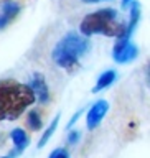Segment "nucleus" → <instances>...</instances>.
<instances>
[{
  "instance_id": "5",
  "label": "nucleus",
  "mask_w": 150,
  "mask_h": 158,
  "mask_svg": "<svg viewBox=\"0 0 150 158\" xmlns=\"http://www.w3.org/2000/svg\"><path fill=\"white\" fill-rule=\"evenodd\" d=\"M107 110H109V104H107V101H104V99L94 102L92 106L89 107L88 115H86V125H88L89 130H94L96 127H99V123L102 122V118L107 114Z\"/></svg>"
},
{
  "instance_id": "11",
  "label": "nucleus",
  "mask_w": 150,
  "mask_h": 158,
  "mask_svg": "<svg viewBox=\"0 0 150 158\" xmlns=\"http://www.w3.org/2000/svg\"><path fill=\"white\" fill-rule=\"evenodd\" d=\"M58 123H59V114H58L56 117H54V120H53V122L48 125V128H46V130L43 132V135H41V138H40V142H38V148H41V147H45V145H46V142L49 140V137H51V135H53V132L56 130Z\"/></svg>"
},
{
  "instance_id": "18",
  "label": "nucleus",
  "mask_w": 150,
  "mask_h": 158,
  "mask_svg": "<svg viewBox=\"0 0 150 158\" xmlns=\"http://www.w3.org/2000/svg\"><path fill=\"white\" fill-rule=\"evenodd\" d=\"M86 3H94V2H102V0H84Z\"/></svg>"
},
{
  "instance_id": "19",
  "label": "nucleus",
  "mask_w": 150,
  "mask_h": 158,
  "mask_svg": "<svg viewBox=\"0 0 150 158\" xmlns=\"http://www.w3.org/2000/svg\"><path fill=\"white\" fill-rule=\"evenodd\" d=\"M2 158H10V156H2Z\"/></svg>"
},
{
  "instance_id": "1",
  "label": "nucleus",
  "mask_w": 150,
  "mask_h": 158,
  "mask_svg": "<svg viewBox=\"0 0 150 158\" xmlns=\"http://www.w3.org/2000/svg\"><path fill=\"white\" fill-rule=\"evenodd\" d=\"M36 101L32 86L15 79L0 81V120H15Z\"/></svg>"
},
{
  "instance_id": "3",
  "label": "nucleus",
  "mask_w": 150,
  "mask_h": 158,
  "mask_svg": "<svg viewBox=\"0 0 150 158\" xmlns=\"http://www.w3.org/2000/svg\"><path fill=\"white\" fill-rule=\"evenodd\" d=\"M89 49V41L78 33H68L53 48V61L64 69H76L79 58Z\"/></svg>"
},
{
  "instance_id": "4",
  "label": "nucleus",
  "mask_w": 150,
  "mask_h": 158,
  "mask_svg": "<svg viewBox=\"0 0 150 158\" xmlns=\"http://www.w3.org/2000/svg\"><path fill=\"white\" fill-rule=\"evenodd\" d=\"M137 54H139V49H137V46L134 43H131V40L119 38L116 46H114L112 58H114L116 63L124 64V63H131L132 59H135Z\"/></svg>"
},
{
  "instance_id": "8",
  "label": "nucleus",
  "mask_w": 150,
  "mask_h": 158,
  "mask_svg": "<svg viewBox=\"0 0 150 158\" xmlns=\"http://www.w3.org/2000/svg\"><path fill=\"white\" fill-rule=\"evenodd\" d=\"M139 20H140V5L139 2L134 0L132 2V7H131V18H129V23H127V31H126V36H122L124 40H131L134 30H135Z\"/></svg>"
},
{
  "instance_id": "12",
  "label": "nucleus",
  "mask_w": 150,
  "mask_h": 158,
  "mask_svg": "<svg viewBox=\"0 0 150 158\" xmlns=\"http://www.w3.org/2000/svg\"><path fill=\"white\" fill-rule=\"evenodd\" d=\"M41 115H40L38 110H30L28 112V118H27V125L32 128V130H40L41 128Z\"/></svg>"
},
{
  "instance_id": "16",
  "label": "nucleus",
  "mask_w": 150,
  "mask_h": 158,
  "mask_svg": "<svg viewBox=\"0 0 150 158\" xmlns=\"http://www.w3.org/2000/svg\"><path fill=\"white\" fill-rule=\"evenodd\" d=\"M145 79H147V84L150 86V63H148V66L145 69Z\"/></svg>"
},
{
  "instance_id": "9",
  "label": "nucleus",
  "mask_w": 150,
  "mask_h": 158,
  "mask_svg": "<svg viewBox=\"0 0 150 158\" xmlns=\"http://www.w3.org/2000/svg\"><path fill=\"white\" fill-rule=\"evenodd\" d=\"M117 77V73L114 71V69H107V71H104L101 76L97 77V82H96V87L92 89V92H99V91H104V89H107L109 86H112L114 81H116Z\"/></svg>"
},
{
  "instance_id": "17",
  "label": "nucleus",
  "mask_w": 150,
  "mask_h": 158,
  "mask_svg": "<svg viewBox=\"0 0 150 158\" xmlns=\"http://www.w3.org/2000/svg\"><path fill=\"white\" fill-rule=\"evenodd\" d=\"M134 0H122V7H127L129 3H132Z\"/></svg>"
},
{
  "instance_id": "14",
  "label": "nucleus",
  "mask_w": 150,
  "mask_h": 158,
  "mask_svg": "<svg viewBox=\"0 0 150 158\" xmlns=\"http://www.w3.org/2000/svg\"><path fill=\"white\" fill-rule=\"evenodd\" d=\"M49 158H69V155H68V152L64 150V148H56L54 152H51Z\"/></svg>"
},
{
  "instance_id": "7",
  "label": "nucleus",
  "mask_w": 150,
  "mask_h": 158,
  "mask_svg": "<svg viewBox=\"0 0 150 158\" xmlns=\"http://www.w3.org/2000/svg\"><path fill=\"white\" fill-rule=\"evenodd\" d=\"M30 86H32L35 96H36V99L41 104H46L49 101V89L46 86V81H45V77L41 76V74H33V79L32 82H30Z\"/></svg>"
},
{
  "instance_id": "10",
  "label": "nucleus",
  "mask_w": 150,
  "mask_h": 158,
  "mask_svg": "<svg viewBox=\"0 0 150 158\" xmlns=\"http://www.w3.org/2000/svg\"><path fill=\"white\" fill-rule=\"evenodd\" d=\"M10 138H12V142L15 145V150H17L18 153L23 152L25 148H27L28 142H30L27 132H25L23 128H13V130L10 132Z\"/></svg>"
},
{
  "instance_id": "6",
  "label": "nucleus",
  "mask_w": 150,
  "mask_h": 158,
  "mask_svg": "<svg viewBox=\"0 0 150 158\" xmlns=\"http://www.w3.org/2000/svg\"><path fill=\"white\" fill-rule=\"evenodd\" d=\"M20 12V5L15 0H5L2 3V10H0V30H3L7 25H10L17 18Z\"/></svg>"
},
{
  "instance_id": "2",
  "label": "nucleus",
  "mask_w": 150,
  "mask_h": 158,
  "mask_svg": "<svg viewBox=\"0 0 150 158\" xmlns=\"http://www.w3.org/2000/svg\"><path fill=\"white\" fill-rule=\"evenodd\" d=\"M79 30L84 36L92 35H104V36L122 38L126 36L127 25L117 20V10L114 8H101L92 12L83 18Z\"/></svg>"
},
{
  "instance_id": "15",
  "label": "nucleus",
  "mask_w": 150,
  "mask_h": 158,
  "mask_svg": "<svg viewBox=\"0 0 150 158\" xmlns=\"http://www.w3.org/2000/svg\"><path fill=\"white\" fill-rule=\"evenodd\" d=\"M83 110H84V109H79V110H76V114H74V115H73V118H71V120L68 122V128H69V127H73L74 123H76V120L79 118V115H81V114H83Z\"/></svg>"
},
{
  "instance_id": "13",
  "label": "nucleus",
  "mask_w": 150,
  "mask_h": 158,
  "mask_svg": "<svg viewBox=\"0 0 150 158\" xmlns=\"http://www.w3.org/2000/svg\"><path fill=\"white\" fill-rule=\"evenodd\" d=\"M79 138H81V132H79V130H71V132L68 133V143H69V145L78 143Z\"/></svg>"
}]
</instances>
